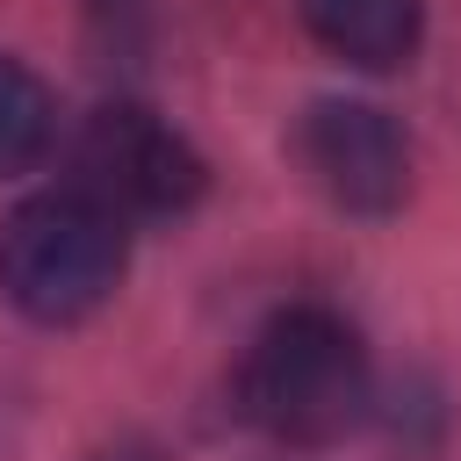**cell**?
I'll use <instances>...</instances> for the list:
<instances>
[{"label": "cell", "mask_w": 461, "mask_h": 461, "mask_svg": "<svg viewBox=\"0 0 461 461\" xmlns=\"http://www.w3.org/2000/svg\"><path fill=\"white\" fill-rule=\"evenodd\" d=\"M238 411L281 447H331L367 411V346L346 317L295 303L267 317L238 360Z\"/></svg>", "instance_id": "cell-1"}, {"label": "cell", "mask_w": 461, "mask_h": 461, "mask_svg": "<svg viewBox=\"0 0 461 461\" xmlns=\"http://www.w3.org/2000/svg\"><path fill=\"white\" fill-rule=\"evenodd\" d=\"M130 267V223L79 187L29 194L0 216V295L29 324L94 317Z\"/></svg>", "instance_id": "cell-2"}, {"label": "cell", "mask_w": 461, "mask_h": 461, "mask_svg": "<svg viewBox=\"0 0 461 461\" xmlns=\"http://www.w3.org/2000/svg\"><path fill=\"white\" fill-rule=\"evenodd\" d=\"M202 180H209L202 151L166 115H151L144 101H101L72 137L65 187L94 194L101 209H115L130 223V216H180L202 194Z\"/></svg>", "instance_id": "cell-3"}, {"label": "cell", "mask_w": 461, "mask_h": 461, "mask_svg": "<svg viewBox=\"0 0 461 461\" xmlns=\"http://www.w3.org/2000/svg\"><path fill=\"white\" fill-rule=\"evenodd\" d=\"M295 166L346 216H389L411 194V137L375 101H310L295 122Z\"/></svg>", "instance_id": "cell-4"}, {"label": "cell", "mask_w": 461, "mask_h": 461, "mask_svg": "<svg viewBox=\"0 0 461 461\" xmlns=\"http://www.w3.org/2000/svg\"><path fill=\"white\" fill-rule=\"evenodd\" d=\"M295 7H303V29L360 72L411 65L425 36V0H295Z\"/></svg>", "instance_id": "cell-5"}, {"label": "cell", "mask_w": 461, "mask_h": 461, "mask_svg": "<svg viewBox=\"0 0 461 461\" xmlns=\"http://www.w3.org/2000/svg\"><path fill=\"white\" fill-rule=\"evenodd\" d=\"M50 144H58V101H50V86L22 58L0 50V180L29 173Z\"/></svg>", "instance_id": "cell-6"}, {"label": "cell", "mask_w": 461, "mask_h": 461, "mask_svg": "<svg viewBox=\"0 0 461 461\" xmlns=\"http://www.w3.org/2000/svg\"><path fill=\"white\" fill-rule=\"evenodd\" d=\"M94 461H166V454L144 447V439H122V447H108V454H94Z\"/></svg>", "instance_id": "cell-7"}]
</instances>
